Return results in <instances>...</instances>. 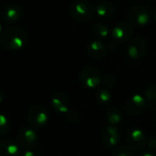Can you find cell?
Listing matches in <instances>:
<instances>
[{
  "label": "cell",
  "mask_w": 156,
  "mask_h": 156,
  "mask_svg": "<svg viewBox=\"0 0 156 156\" xmlns=\"http://www.w3.org/2000/svg\"><path fill=\"white\" fill-rule=\"evenodd\" d=\"M28 38L27 33L18 27H9L5 29L0 37V42L5 49L17 51L25 48Z\"/></svg>",
  "instance_id": "1"
},
{
  "label": "cell",
  "mask_w": 156,
  "mask_h": 156,
  "mask_svg": "<svg viewBox=\"0 0 156 156\" xmlns=\"http://www.w3.org/2000/svg\"><path fill=\"white\" fill-rule=\"evenodd\" d=\"M93 12L92 6L85 0H76L69 7V13L72 18L80 22H84L91 18Z\"/></svg>",
  "instance_id": "2"
},
{
  "label": "cell",
  "mask_w": 156,
  "mask_h": 156,
  "mask_svg": "<svg viewBox=\"0 0 156 156\" xmlns=\"http://www.w3.org/2000/svg\"><path fill=\"white\" fill-rule=\"evenodd\" d=\"M80 80L82 86L87 89L97 88L101 81V73L96 68L92 66H87L81 69L80 74Z\"/></svg>",
  "instance_id": "3"
},
{
  "label": "cell",
  "mask_w": 156,
  "mask_h": 156,
  "mask_svg": "<svg viewBox=\"0 0 156 156\" xmlns=\"http://www.w3.org/2000/svg\"><path fill=\"white\" fill-rule=\"evenodd\" d=\"M27 121L31 126L42 128L48 121V111L40 105L33 106L27 113Z\"/></svg>",
  "instance_id": "4"
},
{
  "label": "cell",
  "mask_w": 156,
  "mask_h": 156,
  "mask_svg": "<svg viewBox=\"0 0 156 156\" xmlns=\"http://www.w3.org/2000/svg\"><path fill=\"white\" fill-rule=\"evenodd\" d=\"M151 14L147 7L144 5L133 6L128 14V19L132 25L136 27H142L147 25L150 21Z\"/></svg>",
  "instance_id": "5"
},
{
  "label": "cell",
  "mask_w": 156,
  "mask_h": 156,
  "mask_svg": "<svg viewBox=\"0 0 156 156\" xmlns=\"http://www.w3.org/2000/svg\"><path fill=\"white\" fill-rule=\"evenodd\" d=\"M126 140L133 150L139 151L147 145V138L144 133L136 127L130 128L126 133Z\"/></svg>",
  "instance_id": "6"
},
{
  "label": "cell",
  "mask_w": 156,
  "mask_h": 156,
  "mask_svg": "<svg viewBox=\"0 0 156 156\" xmlns=\"http://www.w3.org/2000/svg\"><path fill=\"white\" fill-rule=\"evenodd\" d=\"M37 142V133L31 127H25L19 131L17 134V143L24 148L31 150L34 148Z\"/></svg>",
  "instance_id": "7"
},
{
  "label": "cell",
  "mask_w": 156,
  "mask_h": 156,
  "mask_svg": "<svg viewBox=\"0 0 156 156\" xmlns=\"http://www.w3.org/2000/svg\"><path fill=\"white\" fill-rule=\"evenodd\" d=\"M120 140H121V132L117 127H115L114 125H110L104 129L101 137V142L106 148L112 149L115 147L119 144Z\"/></svg>",
  "instance_id": "8"
},
{
  "label": "cell",
  "mask_w": 156,
  "mask_h": 156,
  "mask_svg": "<svg viewBox=\"0 0 156 156\" xmlns=\"http://www.w3.org/2000/svg\"><path fill=\"white\" fill-rule=\"evenodd\" d=\"M147 106L146 100L141 94H135L126 103V112L129 115L134 116L142 113Z\"/></svg>",
  "instance_id": "9"
},
{
  "label": "cell",
  "mask_w": 156,
  "mask_h": 156,
  "mask_svg": "<svg viewBox=\"0 0 156 156\" xmlns=\"http://www.w3.org/2000/svg\"><path fill=\"white\" fill-rule=\"evenodd\" d=\"M133 33V30L131 25L127 23H119L113 27L112 31V36L116 42L123 43L132 37Z\"/></svg>",
  "instance_id": "10"
},
{
  "label": "cell",
  "mask_w": 156,
  "mask_h": 156,
  "mask_svg": "<svg viewBox=\"0 0 156 156\" xmlns=\"http://www.w3.org/2000/svg\"><path fill=\"white\" fill-rule=\"evenodd\" d=\"M146 51V42L143 37H135L128 46L127 53L133 59H140Z\"/></svg>",
  "instance_id": "11"
},
{
  "label": "cell",
  "mask_w": 156,
  "mask_h": 156,
  "mask_svg": "<svg viewBox=\"0 0 156 156\" xmlns=\"http://www.w3.org/2000/svg\"><path fill=\"white\" fill-rule=\"evenodd\" d=\"M69 99L62 91L55 92L51 97V105L53 109L59 113H66L69 110Z\"/></svg>",
  "instance_id": "12"
},
{
  "label": "cell",
  "mask_w": 156,
  "mask_h": 156,
  "mask_svg": "<svg viewBox=\"0 0 156 156\" xmlns=\"http://www.w3.org/2000/svg\"><path fill=\"white\" fill-rule=\"evenodd\" d=\"M22 13V8L18 5L12 4L3 8L1 12V17L6 23H15L21 18Z\"/></svg>",
  "instance_id": "13"
},
{
  "label": "cell",
  "mask_w": 156,
  "mask_h": 156,
  "mask_svg": "<svg viewBox=\"0 0 156 156\" xmlns=\"http://www.w3.org/2000/svg\"><path fill=\"white\" fill-rule=\"evenodd\" d=\"M20 150L18 145L11 140L0 141V156H18Z\"/></svg>",
  "instance_id": "14"
},
{
  "label": "cell",
  "mask_w": 156,
  "mask_h": 156,
  "mask_svg": "<svg viewBox=\"0 0 156 156\" xmlns=\"http://www.w3.org/2000/svg\"><path fill=\"white\" fill-rule=\"evenodd\" d=\"M106 51H107V49H106L105 45L99 40L92 41L91 43H90L88 45V48H87V52H88L89 56L93 58H102L103 56H105Z\"/></svg>",
  "instance_id": "15"
},
{
  "label": "cell",
  "mask_w": 156,
  "mask_h": 156,
  "mask_svg": "<svg viewBox=\"0 0 156 156\" xmlns=\"http://www.w3.org/2000/svg\"><path fill=\"white\" fill-rule=\"evenodd\" d=\"M113 5L107 1L99 2L95 6V12L101 17H110L113 14Z\"/></svg>",
  "instance_id": "16"
},
{
  "label": "cell",
  "mask_w": 156,
  "mask_h": 156,
  "mask_svg": "<svg viewBox=\"0 0 156 156\" xmlns=\"http://www.w3.org/2000/svg\"><path fill=\"white\" fill-rule=\"evenodd\" d=\"M106 116L111 125H117L122 122V112L116 107H111L107 111Z\"/></svg>",
  "instance_id": "17"
},
{
  "label": "cell",
  "mask_w": 156,
  "mask_h": 156,
  "mask_svg": "<svg viewBox=\"0 0 156 156\" xmlns=\"http://www.w3.org/2000/svg\"><path fill=\"white\" fill-rule=\"evenodd\" d=\"M96 99H97V101L101 105H107V104H109L112 101V92L108 89L102 88V89H100L97 91Z\"/></svg>",
  "instance_id": "18"
},
{
  "label": "cell",
  "mask_w": 156,
  "mask_h": 156,
  "mask_svg": "<svg viewBox=\"0 0 156 156\" xmlns=\"http://www.w3.org/2000/svg\"><path fill=\"white\" fill-rule=\"evenodd\" d=\"M144 98L152 110L156 109V86H150L144 90Z\"/></svg>",
  "instance_id": "19"
},
{
  "label": "cell",
  "mask_w": 156,
  "mask_h": 156,
  "mask_svg": "<svg viewBox=\"0 0 156 156\" xmlns=\"http://www.w3.org/2000/svg\"><path fill=\"white\" fill-rule=\"evenodd\" d=\"M93 34L100 39L107 38L110 35V28L103 23H97L93 26Z\"/></svg>",
  "instance_id": "20"
},
{
  "label": "cell",
  "mask_w": 156,
  "mask_h": 156,
  "mask_svg": "<svg viewBox=\"0 0 156 156\" xmlns=\"http://www.w3.org/2000/svg\"><path fill=\"white\" fill-rule=\"evenodd\" d=\"M10 128V123L8 119L4 115L0 113V135L5 134Z\"/></svg>",
  "instance_id": "21"
},
{
  "label": "cell",
  "mask_w": 156,
  "mask_h": 156,
  "mask_svg": "<svg viewBox=\"0 0 156 156\" xmlns=\"http://www.w3.org/2000/svg\"><path fill=\"white\" fill-rule=\"evenodd\" d=\"M112 156H134V154L130 148L122 146L114 150Z\"/></svg>",
  "instance_id": "22"
},
{
  "label": "cell",
  "mask_w": 156,
  "mask_h": 156,
  "mask_svg": "<svg viewBox=\"0 0 156 156\" xmlns=\"http://www.w3.org/2000/svg\"><path fill=\"white\" fill-rule=\"evenodd\" d=\"M65 116H66V119H67L69 122H77V121H78V114H77V112H75L74 111L69 110V111L65 113Z\"/></svg>",
  "instance_id": "23"
},
{
  "label": "cell",
  "mask_w": 156,
  "mask_h": 156,
  "mask_svg": "<svg viewBox=\"0 0 156 156\" xmlns=\"http://www.w3.org/2000/svg\"><path fill=\"white\" fill-rule=\"evenodd\" d=\"M103 83L105 86L107 87H112L114 84H115V79L112 75L109 74V75H106L103 79Z\"/></svg>",
  "instance_id": "24"
},
{
  "label": "cell",
  "mask_w": 156,
  "mask_h": 156,
  "mask_svg": "<svg viewBox=\"0 0 156 156\" xmlns=\"http://www.w3.org/2000/svg\"><path fill=\"white\" fill-rule=\"evenodd\" d=\"M147 145L151 149H156V138L155 137H151L149 140H147Z\"/></svg>",
  "instance_id": "25"
},
{
  "label": "cell",
  "mask_w": 156,
  "mask_h": 156,
  "mask_svg": "<svg viewBox=\"0 0 156 156\" xmlns=\"http://www.w3.org/2000/svg\"><path fill=\"white\" fill-rule=\"evenodd\" d=\"M18 156H36L35 153L32 152L31 150H28V149H24L22 152H20L19 155Z\"/></svg>",
  "instance_id": "26"
},
{
  "label": "cell",
  "mask_w": 156,
  "mask_h": 156,
  "mask_svg": "<svg viewBox=\"0 0 156 156\" xmlns=\"http://www.w3.org/2000/svg\"><path fill=\"white\" fill-rule=\"evenodd\" d=\"M139 156H156V153H154L153 150H146L144 151L141 154H139Z\"/></svg>",
  "instance_id": "27"
},
{
  "label": "cell",
  "mask_w": 156,
  "mask_h": 156,
  "mask_svg": "<svg viewBox=\"0 0 156 156\" xmlns=\"http://www.w3.org/2000/svg\"><path fill=\"white\" fill-rule=\"evenodd\" d=\"M3 101H4V93L0 90V103L3 102Z\"/></svg>",
  "instance_id": "28"
},
{
  "label": "cell",
  "mask_w": 156,
  "mask_h": 156,
  "mask_svg": "<svg viewBox=\"0 0 156 156\" xmlns=\"http://www.w3.org/2000/svg\"><path fill=\"white\" fill-rule=\"evenodd\" d=\"M153 16H154V20H156V8H154V11H153Z\"/></svg>",
  "instance_id": "29"
},
{
  "label": "cell",
  "mask_w": 156,
  "mask_h": 156,
  "mask_svg": "<svg viewBox=\"0 0 156 156\" xmlns=\"http://www.w3.org/2000/svg\"><path fill=\"white\" fill-rule=\"evenodd\" d=\"M0 33H1V25H0Z\"/></svg>",
  "instance_id": "30"
}]
</instances>
